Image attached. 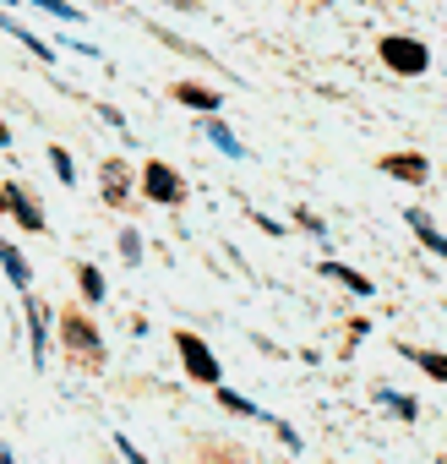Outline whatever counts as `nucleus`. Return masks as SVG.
Masks as SVG:
<instances>
[{
	"mask_svg": "<svg viewBox=\"0 0 447 464\" xmlns=\"http://www.w3.org/2000/svg\"><path fill=\"white\" fill-rule=\"evenodd\" d=\"M0 148H12V126L6 121H0Z\"/></svg>",
	"mask_w": 447,
	"mask_h": 464,
	"instance_id": "24",
	"label": "nucleus"
},
{
	"mask_svg": "<svg viewBox=\"0 0 447 464\" xmlns=\"http://www.w3.org/2000/svg\"><path fill=\"white\" fill-rule=\"evenodd\" d=\"M0 28H6V34H17V39H23V44L39 55V61H50V66H55V44H44L39 34H28V28H23V23H12V17H0Z\"/></svg>",
	"mask_w": 447,
	"mask_h": 464,
	"instance_id": "7",
	"label": "nucleus"
},
{
	"mask_svg": "<svg viewBox=\"0 0 447 464\" xmlns=\"http://www.w3.org/2000/svg\"><path fill=\"white\" fill-rule=\"evenodd\" d=\"M120 453H126V459H131V464H147V459H142V453H137V448H131V437H120Z\"/></svg>",
	"mask_w": 447,
	"mask_h": 464,
	"instance_id": "23",
	"label": "nucleus"
},
{
	"mask_svg": "<svg viewBox=\"0 0 447 464\" xmlns=\"http://www.w3.org/2000/svg\"><path fill=\"white\" fill-rule=\"evenodd\" d=\"M0 208H6V197H0Z\"/></svg>",
	"mask_w": 447,
	"mask_h": 464,
	"instance_id": "26",
	"label": "nucleus"
},
{
	"mask_svg": "<svg viewBox=\"0 0 447 464\" xmlns=\"http://www.w3.org/2000/svg\"><path fill=\"white\" fill-rule=\"evenodd\" d=\"M300 224H306V229H311V236H317V241H322V236H328V224H322V218H317V213H311V208H300Z\"/></svg>",
	"mask_w": 447,
	"mask_h": 464,
	"instance_id": "22",
	"label": "nucleus"
},
{
	"mask_svg": "<svg viewBox=\"0 0 447 464\" xmlns=\"http://www.w3.org/2000/svg\"><path fill=\"white\" fill-rule=\"evenodd\" d=\"M382 169H387V175H404V180H425V175H431L425 159H382Z\"/></svg>",
	"mask_w": 447,
	"mask_h": 464,
	"instance_id": "11",
	"label": "nucleus"
},
{
	"mask_svg": "<svg viewBox=\"0 0 447 464\" xmlns=\"http://www.w3.org/2000/svg\"><path fill=\"white\" fill-rule=\"evenodd\" d=\"M28 323H33V366H44V355H50V306L39 295H28Z\"/></svg>",
	"mask_w": 447,
	"mask_h": 464,
	"instance_id": "4",
	"label": "nucleus"
},
{
	"mask_svg": "<svg viewBox=\"0 0 447 464\" xmlns=\"http://www.w3.org/2000/svg\"><path fill=\"white\" fill-rule=\"evenodd\" d=\"M207 137L224 148V153H230V159H246V148H241V137L230 131V126H224V121H207Z\"/></svg>",
	"mask_w": 447,
	"mask_h": 464,
	"instance_id": "14",
	"label": "nucleus"
},
{
	"mask_svg": "<svg viewBox=\"0 0 447 464\" xmlns=\"http://www.w3.org/2000/svg\"><path fill=\"white\" fill-rule=\"evenodd\" d=\"M218 404H224V410H235V415H257V420H268L252 399H241V393H230V388H218Z\"/></svg>",
	"mask_w": 447,
	"mask_h": 464,
	"instance_id": "16",
	"label": "nucleus"
},
{
	"mask_svg": "<svg viewBox=\"0 0 447 464\" xmlns=\"http://www.w3.org/2000/svg\"><path fill=\"white\" fill-rule=\"evenodd\" d=\"M175 350H180V361H185V372H191L196 382H218V355H213L196 334L180 328V334H175Z\"/></svg>",
	"mask_w": 447,
	"mask_h": 464,
	"instance_id": "2",
	"label": "nucleus"
},
{
	"mask_svg": "<svg viewBox=\"0 0 447 464\" xmlns=\"http://www.w3.org/2000/svg\"><path fill=\"white\" fill-rule=\"evenodd\" d=\"M382 61L398 72V77H420L431 66V50L420 39H382Z\"/></svg>",
	"mask_w": 447,
	"mask_h": 464,
	"instance_id": "1",
	"label": "nucleus"
},
{
	"mask_svg": "<svg viewBox=\"0 0 447 464\" xmlns=\"http://www.w3.org/2000/svg\"><path fill=\"white\" fill-rule=\"evenodd\" d=\"M175 99H180V104H191V110H218V104H224L213 88H191V82H180V88H175Z\"/></svg>",
	"mask_w": 447,
	"mask_h": 464,
	"instance_id": "10",
	"label": "nucleus"
},
{
	"mask_svg": "<svg viewBox=\"0 0 447 464\" xmlns=\"http://www.w3.org/2000/svg\"><path fill=\"white\" fill-rule=\"evenodd\" d=\"M77 279H82V295H88V301H104V274H99V268H88V263H82V274H77Z\"/></svg>",
	"mask_w": 447,
	"mask_h": 464,
	"instance_id": "17",
	"label": "nucleus"
},
{
	"mask_svg": "<svg viewBox=\"0 0 447 464\" xmlns=\"http://www.w3.org/2000/svg\"><path fill=\"white\" fill-rule=\"evenodd\" d=\"M66 344H77V350H99V355H104V344H93V334H88L82 317H66Z\"/></svg>",
	"mask_w": 447,
	"mask_h": 464,
	"instance_id": "15",
	"label": "nucleus"
},
{
	"mask_svg": "<svg viewBox=\"0 0 447 464\" xmlns=\"http://www.w3.org/2000/svg\"><path fill=\"white\" fill-rule=\"evenodd\" d=\"M142 191H147L153 202H180V197H185V180H180L164 159H147V164H142Z\"/></svg>",
	"mask_w": 447,
	"mask_h": 464,
	"instance_id": "3",
	"label": "nucleus"
},
{
	"mask_svg": "<svg viewBox=\"0 0 447 464\" xmlns=\"http://www.w3.org/2000/svg\"><path fill=\"white\" fill-rule=\"evenodd\" d=\"M104 180H109V202H115V208H126L131 197H126V164H120V159H109V164H104Z\"/></svg>",
	"mask_w": 447,
	"mask_h": 464,
	"instance_id": "12",
	"label": "nucleus"
},
{
	"mask_svg": "<svg viewBox=\"0 0 447 464\" xmlns=\"http://www.w3.org/2000/svg\"><path fill=\"white\" fill-rule=\"evenodd\" d=\"M0 268H6V279H12L17 290H28V285H33V274H28V257H23L12 241H0Z\"/></svg>",
	"mask_w": 447,
	"mask_h": 464,
	"instance_id": "6",
	"label": "nucleus"
},
{
	"mask_svg": "<svg viewBox=\"0 0 447 464\" xmlns=\"http://www.w3.org/2000/svg\"><path fill=\"white\" fill-rule=\"evenodd\" d=\"M322 274H328V279H338V285H344V290H355V295H371V290H376L366 274H355V268H344V263H328Z\"/></svg>",
	"mask_w": 447,
	"mask_h": 464,
	"instance_id": "8",
	"label": "nucleus"
},
{
	"mask_svg": "<svg viewBox=\"0 0 447 464\" xmlns=\"http://www.w3.org/2000/svg\"><path fill=\"white\" fill-rule=\"evenodd\" d=\"M120 257H126V263L142 257V236H137V229H126V236H120Z\"/></svg>",
	"mask_w": 447,
	"mask_h": 464,
	"instance_id": "20",
	"label": "nucleus"
},
{
	"mask_svg": "<svg viewBox=\"0 0 447 464\" xmlns=\"http://www.w3.org/2000/svg\"><path fill=\"white\" fill-rule=\"evenodd\" d=\"M0 197H6V208L17 213V224H23V229H44V213H39V202H33L23 186H6Z\"/></svg>",
	"mask_w": 447,
	"mask_h": 464,
	"instance_id": "5",
	"label": "nucleus"
},
{
	"mask_svg": "<svg viewBox=\"0 0 447 464\" xmlns=\"http://www.w3.org/2000/svg\"><path fill=\"white\" fill-rule=\"evenodd\" d=\"M376 399H382V404H387V410H398V415H404V420H414V399H404V393H393V388H382V393H376Z\"/></svg>",
	"mask_w": 447,
	"mask_h": 464,
	"instance_id": "18",
	"label": "nucleus"
},
{
	"mask_svg": "<svg viewBox=\"0 0 447 464\" xmlns=\"http://www.w3.org/2000/svg\"><path fill=\"white\" fill-rule=\"evenodd\" d=\"M0 464H17V459H12V448H0Z\"/></svg>",
	"mask_w": 447,
	"mask_h": 464,
	"instance_id": "25",
	"label": "nucleus"
},
{
	"mask_svg": "<svg viewBox=\"0 0 447 464\" xmlns=\"http://www.w3.org/2000/svg\"><path fill=\"white\" fill-rule=\"evenodd\" d=\"M50 159H55V175H61V180L71 186V180H77V169H71V153H66V148H55Z\"/></svg>",
	"mask_w": 447,
	"mask_h": 464,
	"instance_id": "21",
	"label": "nucleus"
},
{
	"mask_svg": "<svg viewBox=\"0 0 447 464\" xmlns=\"http://www.w3.org/2000/svg\"><path fill=\"white\" fill-rule=\"evenodd\" d=\"M404 218H409V224H414V229H420V241H425V246H431V252H436V257H447V236H436V229H431V218H425V213H420V208H409V213H404Z\"/></svg>",
	"mask_w": 447,
	"mask_h": 464,
	"instance_id": "9",
	"label": "nucleus"
},
{
	"mask_svg": "<svg viewBox=\"0 0 447 464\" xmlns=\"http://www.w3.org/2000/svg\"><path fill=\"white\" fill-rule=\"evenodd\" d=\"M414 366H425V377H436V382H447V355H436V350H404Z\"/></svg>",
	"mask_w": 447,
	"mask_h": 464,
	"instance_id": "13",
	"label": "nucleus"
},
{
	"mask_svg": "<svg viewBox=\"0 0 447 464\" xmlns=\"http://www.w3.org/2000/svg\"><path fill=\"white\" fill-rule=\"evenodd\" d=\"M33 6H44V12H55L61 23H82V12H77V6H66V0H33Z\"/></svg>",
	"mask_w": 447,
	"mask_h": 464,
	"instance_id": "19",
	"label": "nucleus"
}]
</instances>
